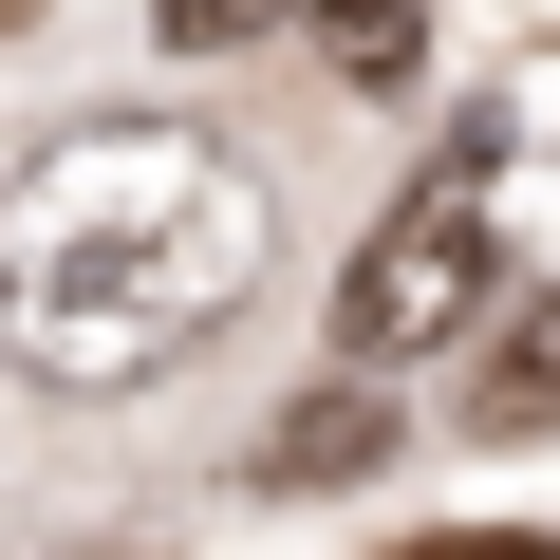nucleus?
Here are the masks:
<instances>
[{"label": "nucleus", "instance_id": "1", "mask_svg": "<svg viewBox=\"0 0 560 560\" xmlns=\"http://www.w3.org/2000/svg\"><path fill=\"white\" fill-rule=\"evenodd\" d=\"M261 261H280V206H261V168L224 131L94 113L0 206V337L57 393H150V374H187L261 300Z\"/></svg>", "mask_w": 560, "mask_h": 560}, {"label": "nucleus", "instance_id": "2", "mask_svg": "<svg viewBox=\"0 0 560 560\" xmlns=\"http://www.w3.org/2000/svg\"><path fill=\"white\" fill-rule=\"evenodd\" d=\"M486 318V150H448L374 243H355V280H337V374H411V355H448Z\"/></svg>", "mask_w": 560, "mask_h": 560}, {"label": "nucleus", "instance_id": "3", "mask_svg": "<svg viewBox=\"0 0 560 560\" xmlns=\"http://www.w3.org/2000/svg\"><path fill=\"white\" fill-rule=\"evenodd\" d=\"M486 355H467V430H560V280L541 300H504V318H467Z\"/></svg>", "mask_w": 560, "mask_h": 560}, {"label": "nucleus", "instance_id": "4", "mask_svg": "<svg viewBox=\"0 0 560 560\" xmlns=\"http://www.w3.org/2000/svg\"><path fill=\"white\" fill-rule=\"evenodd\" d=\"M374 448H393V374H337V393H300L261 430V486H355Z\"/></svg>", "mask_w": 560, "mask_h": 560}, {"label": "nucleus", "instance_id": "5", "mask_svg": "<svg viewBox=\"0 0 560 560\" xmlns=\"http://www.w3.org/2000/svg\"><path fill=\"white\" fill-rule=\"evenodd\" d=\"M300 20H318V57H337V75H374V94H393V75H411V38H430V0H300Z\"/></svg>", "mask_w": 560, "mask_h": 560}, {"label": "nucleus", "instance_id": "6", "mask_svg": "<svg viewBox=\"0 0 560 560\" xmlns=\"http://www.w3.org/2000/svg\"><path fill=\"white\" fill-rule=\"evenodd\" d=\"M280 20H300V0H168V38H187V57H224V38H280Z\"/></svg>", "mask_w": 560, "mask_h": 560}, {"label": "nucleus", "instance_id": "7", "mask_svg": "<svg viewBox=\"0 0 560 560\" xmlns=\"http://www.w3.org/2000/svg\"><path fill=\"white\" fill-rule=\"evenodd\" d=\"M393 560H560V541H523V523H448V541H393Z\"/></svg>", "mask_w": 560, "mask_h": 560}]
</instances>
